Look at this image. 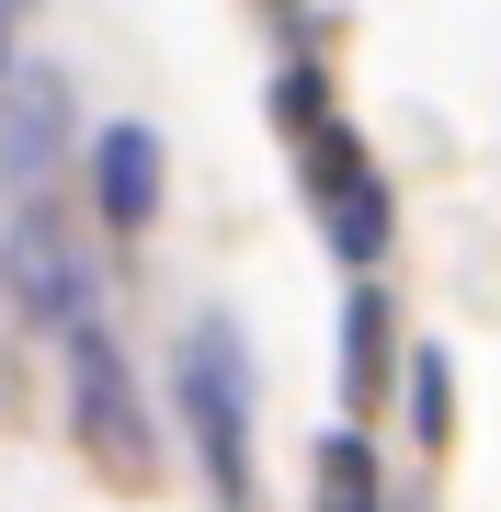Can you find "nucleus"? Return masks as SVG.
Here are the masks:
<instances>
[{"instance_id":"f257e3e1","label":"nucleus","mask_w":501,"mask_h":512,"mask_svg":"<svg viewBox=\"0 0 501 512\" xmlns=\"http://www.w3.org/2000/svg\"><path fill=\"white\" fill-rule=\"evenodd\" d=\"M183 399H194V433H205L217 490L240 501V490H251V365H240V330H228V319H194V342H183Z\"/></svg>"},{"instance_id":"f03ea898","label":"nucleus","mask_w":501,"mask_h":512,"mask_svg":"<svg viewBox=\"0 0 501 512\" xmlns=\"http://www.w3.org/2000/svg\"><path fill=\"white\" fill-rule=\"evenodd\" d=\"M69 376H80V433H92V456L126 467V478H149V421H137V387H126V365H114L103 319H69Z\"/></svg>"},{"instance_id":"7ed1b4c3","label":"nucleus","mask_w":501,"mask_h":512,"mask_svg":"<svg viewBox=\"0 0 501 512\" xmlns=\"http://www.w3.org/2000/svg\"><path fill=\"white\" fill-rule=\"evenodd\" d=\"M12 285H23V308H46L57 330H69V319H92V274L69 262V239H57V217H46V205L12 228Z\"/></svg>"},{"instance_id":"20e7f679","label":"nucleus","mask_w":501,"mask_h":512,"mask_svg":"<svg viewBox=\"0 0 501 512\" xmlns=\"http://www.w3.org/2000/svg\"><path fill=\"white\" fill-rule=\"evenodd\" d=\"M92 183H103V217H114V228H149V217H160V137H149V126H103Z\"/></svg>"},{"instance_id":"39448f33","label":"nucleus","mask_w":501,"mask_h":512,"mask_svg":"<svg viewBox=\"0 0 501 512\" xmlns=\"http://www.w3.org/2000/svg\"><path fill=\"white\" fill-rule=\"evenodd\" d=\"M319 171H331V239L353 262H376L388 251V194H376V171L353 160V148H319Z\"/></svg>"},{"instance_id":"423d86ee","label":"nucleus","mask_w":501,"mask_h":512,"mask_svg":"<svg viewBox=\"0 0 501 512\" xmlns=\"http://www.w3.org/2000/svg\"><path fill=\"white\" fill-rule=\"evenodd\" d=\"M331 512H376V467H365V444H331Z\"/></svg>"},{"instance_id":"0eeeda50","label":"nucleus","mask_w":501,"mask_h":512,"mask_svg":"<svg viewBox=\"0 0 501 512\" xmlns=\"http://www.w3.org/2000/svg\"><path fill=\"white\" fill-rule=\"evenodd\" d=\"M376 319H388V308L353 296V399H376Z\"/></svg>"},{"instance_id":"6e6552de","label":"nucleus","mask_w":501,"mask_h":512,"mask_svg":"<svg viewBox=\"0 0 501 512\" xmlns=\"http://www.w3.org/2000/svg\"><path fill=\"white\" fill-rule=\"evenodd\" d=\"M23 12H35V0H0V69H12V46H23Z\"/></svg>"}]
</instances>
